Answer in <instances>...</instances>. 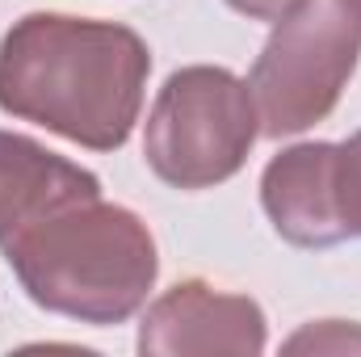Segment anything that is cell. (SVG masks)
I'll return each mask as SVG.
<instances>
[{"mask_svg": "<svg viewBox=\"0 0 361 357\" xmlns=\"http://www.w3.org/2000/svg\"><path fill=\"white\" fill-rule=\"evenodd\" d=\"M147 42L68 13H30L0 42V109L80 147L114 152L130 139L147 89Z\"/></svg>", "mask_w": 361, "mask_h": 357, "instance_id": "obj_1", "label": "cell"}, {"mask_svg": "<svg viewBox=\"0 0 361 357\" xmlns=\"http://www.w3.org/2000/svg\"><path fill=\"white\" fill-rule=\"evenodd\" d=\"M21 290L68 320L122 324L156 286L160 257L147 223L114 202H72L0 240Z\"/></svg>", "mask_w": 361, "mask_h": 357, "instance_id": "obj_2", "label": "cell"}, {"mask_svg": "<svg viewBox=\"0 0 361 357\" xmlns=\"http://www.w3.org/2000/svg\"><path fill=\"white\" fill-rule=\"evenodd\" d=\"M257 101L248 80L227 68H180L164 80L147 114L143 156L177 189H210L235 177L257 139Z\"/></svg>", "mask_w": 361, "mask_h": 357, "instance_id": "obj_3", "label": "cell"}, {"mask_svg": "<svg viewBox=\"0 0 361 357\" xmlns=\"http://www.w3.org/2000/svg\"><path fill=\"white\" fill-rule=\"evenodd\" d=\"M357 55L361 25L341 0H311L277 21L248 76L261 131L281 139L324 122L349 85Z\"/></svg>", "mask_w": 361, "mask_h": 357, "instance_id": "obj_4", "label": "cell"}, {"mask_svg": "<svg viewBox=\"0 0 361 357\" xmlns=\"http://www.w3.org/2000/svg\"><path fill=\"white\" fill-rule=\"evenodd\" d=\"M265 311L248 294H223L206 282H177L139 324V353H261Z\"/></svg>", "mask_w": 361, "mask_h": 357, "instance_id": "obj_5", "label": "cell"}, {"mask_svg": "<svg viewBox=\"0 0 361 357\" xmlns=\"http://www.w3.org/2000/svg\"><path fill=\"white\" fill-rule=\"evenodd\" d=\"M336 143H298L273 156L261 177V202L281 240L298 248H332L345 240L332 198Z\"/></svg>", "mask_w": 361, "mask_h": 357, "instance_id": "obj_6", "label": "cell"}, {"mask_svg": "<svg viewBox=\"0 0 361 357\" xmlns=\"http://www.w3.org/2000/svg\"><path fill=\"white\" fill-rule=\"evenodd\" d=\"M85 198H101V181L89 169L25 135L0 131V240Z\"/></svg>", "mask_w": 361, "mask_h": 357, "instance_id": "obj_7", "label": "cell"}, {"mask_svg": "<svg viewBox=\"0 0 361 357\" xmlns=\"http://www.w3.org/2000/svg\"><path fill=\"white\" fill-rule=\"evenodd\" d=\"M332 198L345 240L361 236V131L336 143L332 152Z\"/></svg>", "mask_w": 361, "mask_h": 357, "instance_id": "obj_8", "label": "cell"}, {"mask_svg": "<svg viewBox=\"0 0 361 357\" xmlns=\"http://www.w3.org/2000/svg\"><path fill=\"white\" fill-rule=\"evenodd\" d=\"M281 349L286 353H361V328L345 320H319L298 328Z\"/></svg>", "mask_w": 361, "mask_h": 357, "instance_id": "obj_9", "label": "cell"}, {"mask_svg": "<svg viewBox=\"0 0 361 357\" xmlns=\"http://www.w3.org/2000/svg\"><path fill=\"white\" fill-rule=\"evenodd\" d=\"M235 13H244V17H257V21H286V17H294L302 4H311V0H227Z\"/></svg>", "mask_w": 361, "mask_h": 357, "instance_id": "obj_10", "label": "cell"}, {"mask_svg": "<svg viewBox=\"0 0 361 357\" xmlns=\"http://www.w3.org/2000/svg\"><path fill=\"white\" fill-rule=\"evenodd\" d=\"M341 8H345V13H349V17L361 25V0H341Z\"/></svg>", "mask_w": 361, "mask_h": 357, "instance_id": "obj_11", "label": "cell"}]
</instances>
